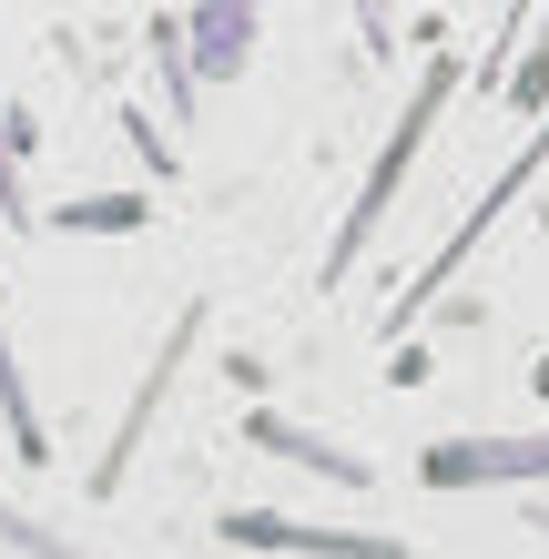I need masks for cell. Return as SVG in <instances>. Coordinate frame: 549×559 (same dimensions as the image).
<instances>
[{
	"label": "cell",
	"instance_id": "1",
	"mask_svg": "<svg viewBox=\"0 0 549 559\" xmlns=\"http://www.w3.org/2000/svg\"><path fill=\"white\" fill-rule=\"evenodd\" d=\"M447 92H458V61H428V82H417V103L397 112V133H386V153L367 163V193H357V214L336 224V245H326V285H346V265L367 254V235L386 224V204H397V183H407V163H417V143H428V122L447 112Z\"/></svg>",
	"mask_w": 549,
	"mask_h": 559
},
{
	"label": "cell",
	"instance_id": "2",
	"mask_svg": "<svg viewBox=\"0 0 549 559\" xmlns=\"http://www.w3.org/2000/svg\"><path fill=\"white\" fill-rule=\"evenodd\" d=\"M428 488H520V478H549V438H438L417 457Z\"/></svg>",
	"mask_w": 549,
	"mask_h": 559
},
{
	"label": "cell",
	"instance_id": "3",
	"mask_svg": "<svg viewBox=\"0 0 549 559\" xmlns=\"http://www.w3.org/2000/svg\"><path fill=\"white\" fill-rule=\"evenodd\" d=\"M539 163H549V122H539V133H529V153H520V163H509V174L489 183V204H468V224H458V235H447V245H438V265H428V275H417V285H407V306H397V316H386V325H417V306H438V295H447V275H458V265H468V245H478V235H489V224H499L509 204H520V183L539 174Z\"/></svg>",
	"mask_w": 549,
	"mask_h": 559
},
{
	"label": "cell",
	"instance_id": "4",
	"mask_svg": "<svg viewBox=\"0 0 549 559\" xmlns=\"http://www.w3.org/2000/svg\"><path fill=\"white\" fill-rule=\"evenodd\" d=\"M244 51H254V0H193V72L235 82Z\"/></svg>",
	"mask_w": 549,
	"mask_h": 559
},
{
	"label": "cell",
	"instance_id": "5",
	"mask_svg": "<svg viewBox=\"0 0 549 559\" xmlns=\"http://www.w3.org/2000/svg\"><path fill=\"white\" fill-rule=\"evenodd\" d=\"M224 539H244V549H377V539H346V530H296V519H275V509H235Z\"/></svg>",
	"mask_w": 549,
	"mask_h": 559
},
{
	"label": "cell",
	"instance_id": "6",
	"mask_svg": "<svg viewBox=\"0 0 549 559\" xmlns=\"http://www.w3.org/2000/svg\"><path fill=\"white\" fill-rule=\"evenodd\" d=\"M254 438H265L275 457H306V468H326V478H367L357 457H336L326 438H306V427H285V417H254Z\"/></svg>",
	"mask_w": 549,
	"mask_h": 559
},
{
	"label": "cell",
	"instance_id": "7",
	"mask_svg": "<svg viewBox=\"0 0 549 559\" xmlns=\"http://www.w3.org/2000/svg\"><path fill=\"white\" fill-rule=\"evenodd\" d=\"M499 92H509L520 112H539V103H549V11H539V31H529V61H520V72H509Z\"/></svg>",
	"mask_w": 549,
	"mask_h": 559
},
{
	"label": "cell",
	"instance_id": "8",
	"mask_svg": "<svg viewBox=\"0 0 549 559\" xmlns=\"http://www.w3.org/2000/svg\"><path fill=\"white\" fill-rule=\"evenodd\" d=\"M0 407H11V438L41 457V427H31V407H21V377H11V356H0Z\"/></svg>",
	"mask_w": 549,
	"mask_h": 559
},
{
	"label": "cell",
	"instance_id": "9",
	"mask_svg": "<svg viewBox=\"0 0 549 559\" xmlns=\"http://www.w3.org/2000/svg\"><path fill=\"white\" fill-rule=\"evenodd\" d=\"M357 11H367V41L386 51V0H357Z\"/></svg>",
	"mask_w": 549,
	"mask_h": 559
}]
</instances>
